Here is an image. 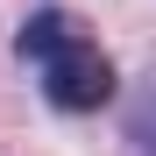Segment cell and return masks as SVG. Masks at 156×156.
Returning a JSON list of instances; mask_svg holds the SVG:
<instances>
[{"label": "cell", "instance_id": "1", "mask_svg": "<svg viewBox=\"0 0 156 156\" xmlns=\"http://www.w3.org/2000/svg\"><path fill=\"white\" fill-rule=\"evenodd\" d=\"M114 92H121V71L92 36H71L57 57H43V99L57 114H99Z\"/></svg>", "mask_w": 156, "mask_h": 156}, {"label": "cell", "instance_id": "3", "mask_svg": "<svg viewBox=\"0 0 156 156\" xmlns=\"http://www.w3.org/2000/svg\"><path fill=\"white\" fill-rule=\"evenodd\" d=\"M128 142L142 156H156V71L135 85V107H128Z\"/></svg>", "mask_w": 156, "mask_h": 156}, {"label": "cell", "instance_id": "2", "mask_svg": "<svg viewBox=\"0 0 156 156\" xmlns=\"http://www.w3.org/2000/svg\"><path fill=\"white\" fill-rule=\"evenodd\" d=\"M71 36H85V29H78V21H71L64 7H43V14H29V21L14 29V57L43 64V57H57V50H64Z\"/></svg>", "mask_w": 156, "mask_h": 156}]
</instances>
